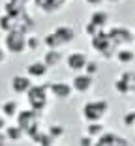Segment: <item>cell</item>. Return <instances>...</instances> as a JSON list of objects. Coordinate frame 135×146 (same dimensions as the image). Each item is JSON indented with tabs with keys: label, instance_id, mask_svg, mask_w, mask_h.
<instances>
[{
	"label": "cell",
	"instance_id": "cell-1",
	"mask_svg": "<svg viewBox=\"0 0 135 146\" xmlns=\"http://www.w3.org/2000/svg\"><path fill=\"white\" fill-rule=\"evenodd\" d=\"M49 86L47 84H32L26 92V99L30 109H34L36 112H43L49 107Z\"/></svg>",
	"mask_w": 135,
	"mask_h": 146
},
{
	"label": "cell",
	"instance_id": "cell-2",
	"mask_svg": "<svg viewBox=\"0 0 135 146\" xmlns=\"http://www.w3.org/2000/svg\"><path fill=\"white\" fill-rule=\"evenodd\" d=\"M109 112V101L105 99H96V101H88L81 109V116L86 122H101L105 114Z\"/></svg>",
	"mask_w": 135,
	"mask_h": 146
},
{
	"label": "cell",
	"instance_id": "cell-3",
	"mask_svg": "<svg viewBox=\"0 0 135 146\" xmlns=\"http://www.w3.org/2000/svg\"><path fill=\"white\" fill-rule=\"evenodd\" d=\"M92 49L94 51H98L101 56H103L105 60H109V58H113V54H116V45H114L113 41H111L109 34L103 30H100L96 36H92V41H90Z\"/></svg>",
	"mask_w": 135,
	"mask_h": 146
},
{
	"label": "cell",
	"instance_id": "cell-4",
	"mask_svg": "<svg viewBox=\"0 0 135 146\" xmlns=\"http://www.w3.org/2000/svg\"><path fill=\"white\" fill-rule=\"evenodd\" d=\"M26 36H28V34L17 30V28L6 32V36H4V47H6V51L13 52V54H23L25 51H28V49H26Z\"/></svg>",
	"mask_w": 135,
	"mask_h": 146
},
{
	"label": "cell",
	"instance_id": "cell-5",
	"mask_svg": "<svg viewBox=\"0 0 135 146\" xmlns=\"http://www.w3.org/2000/svg\"><path fill=\"white\" fill-rule=\"evenodd\" d=\"M47 86H49V94H51L55 99L66 101V99H71V96H73V86H71L70 82L55 81V82H49Z\"/></svg>",
	"mask_w": 135,
	"mask_h": 146
},
{
	"label": "cell",
	"instance_id": "cell-6",
	"mask_svg": "<svg viewBox=\"0 0 135 146\" xmlns=\"http://www.w3.org/2000/svg\"><path fill=\"white\" fill-rule=\"evenodd\" d=\"M71 86H73V92L77 94H88L94 88V77L84 71H79L71 81Z\"/></svg>",
	"mask_w": 135,
	"mask_h": 146
},
{
	"label": "cell",
	"instance_id": "cell-7",
	"mask_svg": "<svg viewBox=\"0 0 135 146\" xmlns=\"http://www.w3.org/2000/svg\"><path fill=\"white\" fill-rule=\"evenodd\" d=\"M64 62H66V66H68V69L79 73V71H84V66H86V62H88V56H86V52L73 51L64 58Z\"/></svg>",
	"mask_w": 135,
	"mask_h": 146
},
{
	"label": "cell",
	"instance_id": "cell-8",
	"mask_svg": "<svg viewBox=\"0 0 135 146\" xmlns=\"http://www.w3.org/2000/svg\"><path fill=\"white\" fill-rule=\"evenodd\" d=\"M107 34H109L111 41H113L116 47H120V45H128V43L133 41V34H131L128 28H122V26H113Z\"/></svg>",
	"mask_w": 135,
	"mask_h": 146
},
{
	"label": "cell",
	"instance_id": "cell-9",
	"mask_svg": "<svg viewBox=\"0 0 135 146\" xmlns=\"http://www.w3.org/2000/svg\"><path fill=\"white\" fill-rule=\"evenodd\" d=\"M39 124V114L34 111V109H28V111H23V112H17V125H21L23 131L30 129L32 125Z\"/></svg>",
	"mask_w": 135,
	"mask_h": 146
},
{
	"label": "cell",
	"instance_id": "cell-10",
	"mask_svg": "<svg viewBox=\"0 0 135 146\" xmlns=\"http://www.w3.org/2000/svg\"><path fill=\"white\" fill-rule=\"evenodd\" d=\"M96 144L98 146H126L128 141L124 137H120V135L113 133V131H103V133L100 135V137L96 139Z\"/></svg>",
	"mask_w": 135,
	"mask_h": 146
},
{
	"label": "cell",
	"instance_id": "cell-11",
	"mask_svg": "<svg viewBox=\"0 0 135 146\" xmlns=\"http://www.w3.org/2000/svg\"><path fill=\"white\" fill-rule=\"evenodd\" d=\"M32 84H34V82H32V79L28 77V75H15V77L11 79V90L19 96L26 94Z\"/></svg>",
	"mask_w": 135,
	"mask_h": 146
},
{
	"label": "cell",
	"instance_id": "cell-12",
	"mask_svg": "<svg viewBox=\"0 0 135 146\" xmlns=\"http://www.w3.org/2000/svg\"><path fill=\"white\" fill-rule=\"evenodd\" d=\"M49 73V66L45 64L43 60L41 62H32V64H28V68H26V75L30 79H45Z\"/></svg>",
	"mask_w": 135,
	"mask_h": 146
},
{
	"label": "cell",
	"instance_id": "cell-13",
	"mask_svg": "<svg viewBox=\"0 0 135 146\" xmlns=\"http://www.w3.org/2000/svg\"><path fill=\"white\" fill-rule=\"evenodd\" d=\"M43 62L49 66V69L58 68V66L64 62V54H62L60 49H49V51L45 52V56H43Z\"/></svg>",
	"mask_w": 135,
	"mask_h": 146
},
{
	"label": "cell",
	"instance_id": "cell-14",
	"mask_svg": "<svg viewBox=\"0 0 135 146\" xmlns=\"http://www.w3.org/2000/svg\"><path fill=\"white\" fill-rule=\"evenodd\" d=\"M36 6L43 13H53V11H58L62 6L66 4V0H34Z\"/></svg>",
	"mask_w": 135,
	"mask_h": 146
},
{
	"label": "cell",
	"instance_id": "cell-15",
	"mask_svg": "<svg viewBox=\"0 0 135 146\" xmlns=\"http://www.w3.org/2000/svg\"><path fill=\"white\" fill-rule=\"evenodd\" d=\"M55 32L60 36V39L64 41V45H68V43H71V41L75 39V30H73V26L62 25V26H57V28H55Z\"/></svg>",
	"mask_w": 135,
	"mask_h": 146
},
{
	"label": "cell",
	"instance_id": "cell-16",
	"mask_svg": "<svg viewBox=\"0 0 135 146\" xmlns=\"http://www.w3.org/2000/svg\"><path fill=\"white\" fill-rule=\"evenodd\" d=\"M4 133H6V137H8L9 142H17V141H21V139H23L25 131H23L21 125H6Z\"/></svg>",
	"mask_w": 135,
	"mask_h": 146
},
{
	"label": "cell",
	"instance_id": "cell-17",
	"mask_svg": "<svg viewBox=\"0 0 135 146\" xmlns=\"http://www.w3.org/2000/svg\"><path fill=\"white\" fill-rule=\"evenodd\" d=\"M43 43H45V47H47V49H62V47H64V41L60 39V36H58L55 30L49 32V34L45 36Z\"/></svg>",
	"mask_w": 135,
	"mask_h": 146
},
{
	"label": "cell",
	"instance_id": "cell-18",
	"mask_svg": "<svg viewBox=\"0 0 135 146\" xmlns=\"http://www.w3.org/2000/svg\"><path fill=\"white\" fill-rule=\"evenodd\" d=\"M90 23L96 25V26H100V28H103V26H107V23H109V13L98 9V11H94L90 15Z\"/></svg>",
	"mask_w": 135,
	"mask_h": 146
},
{
	"label": "cell",
	"instance_id": "cell-19",
	"mask_svg": "<svg viewBox=\"0 0 135 146\" xmlns=\"http://www.w3.org/2000/svg\"><path fill=\"white\" fill-rule=\"evenodd\" d=\"M0 111H2V114H4L6 118H13V116H17V112H19V103L13 101V99H9V101L2 103Z\"/></svg>",
	"mask_w": 135,
	"mask_h": 146
},
{
	"label": "cell",
	"instance_id": "cell-20",
	"mask_svg": "<svg viewBox=\"0 0 135 146\" xmlns=\"http://www.w3.org/2000/svg\"><path fill=\"white\" fill-rule=\"evenodd\" d=\"M114 56H116V60L120 62V64H131V62L135 60V52L131 51V49H118Z\"/></svg>",
	"mask_w": 135,
	"mask_h": 146
},
{
	"label": "cell",
	"instance_id": "cell-21",
	"mask_svg": "<svg viewBox=\"0 0 135 146\" xmlns=\"http://www.w3.org/2000/svg\"><path fill=\"white\" fill-rule=\"evenodd\" d=\"M103 131H105V127H103V124H101V122H88V125H86V135L98 139L101 133H103Z\"/></svg>",
	"mask_w": 135,
	"mask_h": 146
},
{
	"label": "cell",
	"instance_id": "cell-22",
	"mask_svg": "<svg viewBox=\"0 0 135 146\" xmlns=\"http://www.w3.org/2000/svg\"><path fill=\"white\" fill-rule=\"evenodd\" d=\"M47 133L51 135L55 141H60L62 137H64V133H66V129H64V125H60V124H53V125H49V129H47Z\"/></svg>",
	"mask_w": 135,
	"mask_h": 146
},
{
	"label": "cell",
	"instance_id": "cell-23",
	"mask_svg": "<svg viewBox=\"0 0 135 146\" xmlns=\"http://www.w3.org/2000/svg\"><path fill=\"white\" fill-rule=\"evenodd\" d=\"M114 90H116L118 94H122V96H126V94H131V90H130V86H128V82L124 81L122 77L114 81Z\"/></svg>",
	"mask_w": 135,
	"mask_h": 146
},
{
	"label": "cell",
	"instance_id": "cell-24",
	"mask_svg": "<svg viewBox=\"0 0 135 146\" xmlns=\"http://www.w3.org/2000/svg\"><path fill=\"white\" fill-rule=\"evenodd\" d=\"M39 45H41V41L36 36H26V49L28 51H38Z\"/></svg>",
	"mask_w": 135,
	"mask_h": 146
},
{
	"label": "cell",
	"instance_id": "cell-25",
	"mask_svg": "<svg viewBox=\"0 0 135 146\" xmlns=\"http://www.w3.org/2000/svg\"><path fill=\"white\" fill-rule=\"evenodd\" d=\"M120 77L124 79V81L128 82V86H130V90L131 92H135V73L133 71H124Z\"/></svg>",
	"mask_w": 135,
	"mask_h": 146
},
{
	"label": "cell",
	"instance_id": "cell-26",
	"mask_svg": "<svg viewBox=\"0 0 135 146\" xmlns=\"http://www.w3.org/2000/svg\"><path fill=\"white\" fill-rule=\"evenodd\" d=\"M98 69H100L98 68V62H94V60H88L86 66H84V73H88V75H92V77L98 73Z\"/></svg>",
	"mask_w": 135,
	"mask_h": 146
},
{
	"label": "cell",
	"instance_id": "cell-27",
	"mask_svg": "<svg viewBox=\"0 0 135 146\" xmlns=\"http://www.w3.org/2000/svg\"><path fill=\"white\" fill-rule=\"evenodd\" d=\"M124 125H128V127H135V111H130L126 116L122 118Z\"/></svg>",
	"mask_w": 135,
	"mask_h": 146
},
{
	"label": "cell",
	"instance_id": "cell-28",
	"mask_svg": "<svg viewBox=\"0 0 135 146\" xmlns=\"http://www.w3.org/2000/svg\"><path fill=\"white\" fill-rule=\"evenodd\" d=\"M94 141H96L94 137H90V135H84V137L79 139V144H81V146H92V144H96Z\"/></svg>",
	"mask_w": 135,
	"mask_h": 146
},
{
	"label": "cell",
	"instance_id": "cell-29",
	"mask_svg": "<svg viewBox=\"0 0 135 146\" xmlns=\"http://www.w3.org/2000/svg\"><path fill=\"white\" fill-rule=\"evenodd\" d=\"M100 30H101L100 26H96V25H92V23L88 21V25H86V34L90 36V38H92V36H96V34H98V32H100Z\"/></svg>",
	"mask_w": 135,
	"mask_h": 146
},
{
	"label": "cell",
	"instance_id": "cell-30",
	"mask_svg": "<svg viewBox=\"0 0 135 146\" xmlns=\"http://www.w3.org/2000/svg\"><path fill=\"white\" fill-rule=\"evenodd\" d=\"M8 2H9V4H13L17 9H25V8H26V4H28L30 0H8Z\"/></svg>",
	"mask_w": 135,
	"mask_h": 146
},
{
	"label": "cell",
	"instance_id": "cell-31",
	"mask_svg": "<svg viewBox=\"0 0 135 146\" xmlns=\"http://www.w3.org/2000/svg\"><path fill=\"white\" fill-rule=\"evenodd\" d=\"M84 2H86L88 6H94V8H100V6L103 4L105 0H84Z\"/></svg>",
	"mask_w": 135,
	"mask_h": 146
},
{
	"label": "cell",
	"instance_id": "cell-32",
	"mask_svg": "<svg viewBox=\"0 0 135 146\" xmlns=\"http://www.w3.org/2000/svg\"><path fill=\"white\" fill-rule=\"evenodd\" d=\"M6 142H8V137H6L4 129H0V146H2V144H6Z\"/></svg>",
	"mask_w": 135,
	"mask_h": 146
},
{
	"label": "cell",
	"instance_id": "cell-33",
	"mask_svg": "<svg viewBox=\"0 0 135 146\" xmlns=\"http://www.w3.org/2000/svg\"><path fill=\"white\" fill-rule=\"evenodd\" d=\"M4 127H6V116L0 114V129H4Z\"/></svg>",
	"mask_w": 135,
	"mask_h": 146
},
{
	"label": "cell",
	"instance_id": "cell-34",
	"mask_svg": "<svg viewBox=\"0 0 135 146\" xmlns=\"http://www.w3.org/2000/svg\"><path fill=\"white\" fill-rule=\"evenodd\" d=\"M4 62H6V52L0 49V64H4Z\"/></svg>",
	"mask_w": 135,
	"mask_h": 146
},
{
	"label": "cell",
	"instance_id": "cell-35",
	"mask_svg": "<svg viewBox=\"0 0 135 146\" xmlns=\"http://www.w3.org/2000/svg\"><path fill=\"white\" fill-rule=\"evenodd\" d=\"M107 2H111V4H120L122 0H107Z\"/></svg>",
	"mask_w": 135,
	"mask_h": 146
},
{
	"label": "cell",
	"instance_id": "cell-36",
	"mask_svg": "<svg viewBox=\"0 0 135 146\" xmlns=\"http://www.w3.org/2000/svg\"><path fill=\"white\" fill-rule=\"evenodd\" d=\"M0 107H2V103H0Z\"/></svg>",
	"mask_w": 135,
	"mask_h": 146
}]
</instances>
